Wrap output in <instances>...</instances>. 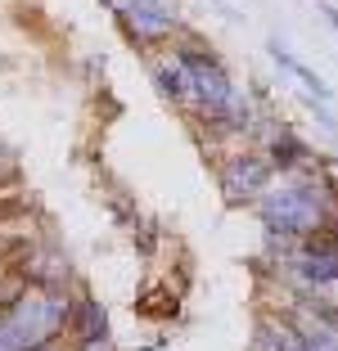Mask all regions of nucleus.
Instances as JSON below:
<instances>
[{"instance_id":"8","label":"nucleus","mask_w":338,"mask_h":351,"mask_svg":"<svg viewBox=\"0 0 338 351\" xmlns=\"http://www.w3.org/2000/svg\"><path fill=\"white\" fill-rule=\"evenodd\" d=\"M149 77H154V86H158V95H163L172 108H181L190 122H194V113H199V99H194V82H190V73H185V63L176 59L172 50H158V54H149Z\"/></svg>"},{"instance_id":"4","label":"nucleus","mask_w":338,"mask_h":351,"mask_svg":"<svg viewBox=\"0 0 338 351\" xmlns=\"http://www.w3.org/2000/svg\"><path fill=\"white\" fill-rule=\"evenodd\" d=\"M113 19H117L126 41L144 54L167 50V45L181 36V14H176V5H167V0H122V5L113 10Z\"/></svg>"},{"instance_id":"15","label":"nucleus","mask_w":338,"mask_h":351,"mask_svg":"<svg viewBox=\"0 0 338 351\" xmlns=\"http://www.w3.org/2000/svg\"><path fill=\"white\" fill-rule=\"evenodd\" d=\"M316 10H320V19H325V23H329V27H334V32H338V10H334V5H329V0H320Z\"/></svg>"},{"instance_id":"3","label":"nucleus","mask_w":338,"mask_h":351,"mask_svg":"<svg viewBox=\"0 0 338 351\" xmlns=\"http://www.w3.org/2000/svg\"><path fill=\"white\" fill-rule=\"evenodd\" d=\"M280 275H289L293 293H325L338 289V230L311 234L293 248H280Z\"/></svg>"},{"instance_id":"9","label":"nucleus","mask_w":338,"mask_h":351,"mask_svg":"<svg viewBox=\"0 0 338 351\" xmlns=\"http://www.w3.org/2000/svg\"><path fill=\"white\" fill-rule=\"evenodd\" d=\"M100 338H113L109 333V311H104V302L95 298L86 284H77V293H72V315H68V347L100 342Z\"/></svg>"},{"instance_id":"7","label":"nucleus","mask_w":338,"mask_h":351,"mask_svg":"<svg viewBox=\"0 0 338 351\" xmlns=\"http://www.w3.org/2000/svg\"><path fill=\"white\" fill-rule=\"evenodd\" d=\"M257 149L271 158V167H275V176L284 171H302V167H316V149L302 140V135L293 131V126L275 122V117H262V126H257Z\"/></svg>"},{"instance_id":"6","label":"nucleus","mask_w":338,"mask_h":351,"mask_svg":"<svg viewBox=\"0 0 338 351\" xmlns=\"http://www.w3.org/2000/svg\"><path fill=\"white\" fill-rule=\"evenodd\" d=\"M19 257L23 261H10V266L27 279V289H45V293L77 289V275H72V261L63 248H54V243H23Z\"/></svg>"},{"instance_id":"16","label":"nucleus","mask_w":338,"mask_h":351,"mask_svg":"<svg viewBox=\"0 0 338 351\" xmlns=\"http://www.w3.org/2000/svg\"><path fill=\"white\" fill-rule=\"evenodd\" d=\"M144 351H167V347H154V342H149V347H144Z\"/></svg>"},{"instance_id":"1","label":"nucleus","mask_w":338,"mask_h":351,"mask_svg":"<svg viewBox=\"0 0 338 351\" xmlns=\"http://www.w3.org/2000/svg\"><path fill=\"white\" fill-rule=\"evenodd\" d=\"M253 212L267 226L271 243L293 248V243H302L311 234L338 230V180L329 176L325 162L302 167V171H284L253 203Z\"/></svg>"},{"instance_id":"5","label":"nucleus","mask_w":338,"mask_h":351,"mask_svg":"<svg viewBox=\"0 0 338 351\" xmlns=\"http://www.w3.org/2000/svg\"><path fill=\"white\" fill-rule=\"evenodd\" d=\"M271 180H275V167L257 145H239L216 162V185H221L225 203H257L271 189Z\"/></svg>"},{"instance_id":"2","label":"nucleus","mask_w":338,"mask_h":351,"mask_svg":"<svg viewBox=\"0 0 338 351\" xmlns=\"http://www.w3.org/2000/svg\"><path fill=\"white\" fill-rule=\"evenodd\" d=\"M77 293V289H72ZM72 293H45L27 289L14 306L0 311V333L19 351H41L59 347L68 338V315H72Z\"/></svg>"},{"instance_id":"14","label":"nucleus","mask_w":338,"mask_h":351,"mask_svg":"<svg viewBox=\"0 0 338 351\" xmlns=\"http://www.w3.org/2000/svg\"><path fill=\"white\" fill-rule=\"evenodd\" d=\"M68 351H117L113 338H100V342H82V347H68Z\"/></svg>"},{"instance_id":"11","label":"nucleus","mask_w":338,"mask_h":351,"mask_svg":"<svg viewBox=\"0 0 338 351\" xmlns=\"http://www.w3.org/2000/svg\"><path fill=\"white\" fill-rule=\"evenodd\" d=\"M267 54L280 63V68H284V73H293L297 82H302V90H307V95H316L320 104H329V99H334V90H329V82H325V77H320L316 68H307V63L297 59V54H289L280 41H267Z\"/></svg>"},{"instance_id":"13","label":"nucleus","mask_w":338,"mask_h":351,"mask_svg":"<svg viewBox=\"0 0 338 351\" xmlns=\"http://www.w3.org/2000/svg\"><path fill=\"white\" fill-rule=\"evenodd\" d=\"M158 239H163V226H158V221H144V217H140V226L131 230L135 252H140V257H154V252H158Z\"/></svg>"},{"instance_id":"12","label":"nucleus","mask_w":338,"mask_h":351,"mask_svg":"<svg viewBox=\"0 0 338 351\" xmlns=\"http://www.w3.org/2000/svg\"><path fill=\"white\" fill-rule=\"evenodd\" d=\"M109 217L117 221L122 230H135V226H140V207L131 203L126 189H109Z\"/></svg>"},{"instance_id":"10","label":"nucleus","mask_w":338,"mask_h":351,"mask_svg":"<svg viewBox=\"0 0 338 351\" xmlns=\"http://www.w3.org/2000/svg\"><path fill=\"white\" fill-rule=\"evenodd\" d=\"M248 351H307V338L289 320V311H262Z\"/></svg>"}]
</instances>
